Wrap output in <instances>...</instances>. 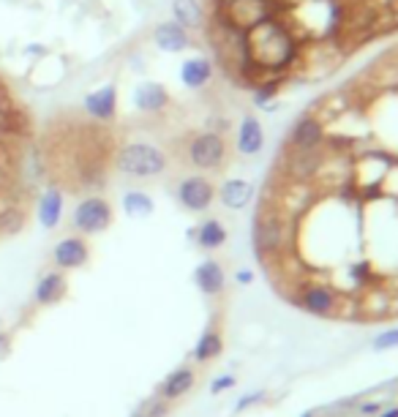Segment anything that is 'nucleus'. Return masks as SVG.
Listing matches in <instances>:
<instances>
[{"label":"nucleus","instance_id":"1","mask_svg":"<svg viewBox=\"0 0 398 417\" xmlns=\"http://www.w3.org/2000/svg\"><path fill=\"white\" fill-rule=\"evenodd\" d=\"M245 55L251 66V77L284 74L300 55V44L284 16L262 19L260 25L245 31Z\"/></svg>","mask_w":398,"mask_h":417},{"label":"nucleus","instance_id":"2","mask_svg":"<svg viewBox=\"0 0 398 417\" xmlns=\"http://www.w3.org/2000/svg\"><path fill=\"white\" fill-rule=\"evenodd\" d=\"M115 167L126 177L153 180V177H161L167 172L169 158L153 142H126L115 155Z\"/></svg>","mask_w":398,"mask_h":417},{"label":"nucleus","instance_id":"3","mask_svg":"<svg viewBox=\"0 0 398 417\" xmlns=\"http://www.w3.org/2000/svg\"><path fill=\"white\" fill-rule=\"evenodd\" d=\"M227 139L218 131H197L185 145L188 164L199 172H215L227 164Z\"/></svg>","mask_w":398,"mask_h":417},{"label":"nucleus","instance_id":"4","mask_svg":"<svg viewBox=\"0 0 398 417\" xmlns=\"http://www.w3.org/2000/svg\"><path fill=\"white\" fill-rule=\"evenodd\" d=\"M71 224L79 235H101L112 227V205L104 197H85L74 207Z\"/></svg>","mask_w":398,"mask_h":417},{"label":"nucleus","instance_id":"5","mask_svg":"<svg viewBox=\"0 0 398 417\" xmlns=\"http://www.w3.org/2000/svg\"><path fill=\"white\" fill-rule=\"evenodd\" d=\"M281 0H235L230 9H224V14L230 19L235 28L248 31L254 25H260L262 19H270V16H281L284 11L276 9Z\"/></svg>","mask_w":398,"mask_h":417},{"label":"nucleus","instance_id":"6","mask_svg":"<svg viewBox=\"0 0 398 417\" xmlns=\"http://www.w3.org/2000/svg\"><path fill=\"white\" fill-rule=\"evenodd\" d=\"M254 246L262 259L278 254L284 246V221L276 210H262L257 221H254Z\"/></svg>","mask_w":398,"mask_h":417},{"label":"nucleus","instance_id":"7","mask_svg":"<svg viewBox=\"0 0 398 417\" xmlns=\"http://www.w3.org/2000/svg\"><path fill=\"white\" fill-rule=\"evenodd\" d=\"M175 194L188 213H205L215 200V185L205 175H188L178 183Z\"/></svg>","mask_w":398,"mask_h":417},{"label":"nucleus","instance_id":"8","mask_svg":"<svg viewBox=\"0 0 398 417\" xmlns=\"http://www.w3.org/2000/svg\"><path fill=\"white\" fill-rule=\"evenodd\" d=\"M325 150H292L287 148L284 153V172L292 183H311L317 175H320L322 164H325Z\"/></svg>","mask_w":398,"mask_h":417},{"label":"nucleus","instance_id":"9","mask_svg":"<svg viewBox=\"0 0 398 417\" xmlns=\"http://www.w3.org/2000/svg\"><path fill=\"white\" fill-rule=\"evenodd\" d=\"M82 107H85V115L91 120L112 123L118 118V85L115 82H104L101 88H96V91L85 96Z\"/></svg>","mask_w":398,"mask_h":417},{"label":"nucleus","instance_id":"10","mask_svg":"<svg viewBox=\"0 0 398 417\" xmlns=\"http://www.w3.org/2000/svg\"><path fill=\"white\" fill-rule=\"evenodd\" d=\"M169 104H172V96H169L164 82L145 79V82H139L137 88L131 91V107L137 109V112H142V115H158Z\"/></svg>","mask_w":398,"mask_h":417},{"label":"nucleus","instance_id":"11","mask_svg":"<svg viewBox=\"0 0 398 417\" xmlns=\"http://www.w3.org/2000/svg\"><path fill=\"white\" fill-rule=\"evenodd\" d=\"M327 139V128L314 118V115H303L300 120H295L287 134V148L292 150H317L325 148Z\"/></svg>","mask_w":398,"mask_h":417},{"label":"nucleus","instance_id":"12","mask_svg":"<svg viewBox=\"0 0 398 417\" xmlns=\"http://www.w3.org/2000/svg\"><path fill=\"white\" fill-rule=\"evenodd\" d=\"M153 46L158 52H167V55H178V52H185V49H191L194 44V38H191V33L180 28L175 19H167V22H158L153 28Z\"/></svg>","mask_w":398,"mask_h":417},{"label":"nucleus","instance_id":"13","mask_svg":"<svg viewBox=\"0 0 398 417\" xmlns=\"http://www.w3.org/2000/svg\"><path fill=\"white\" fill-rule=\"evenodd\" d=\"M88 259H91V246L79 235L63 237L61 243L52 248V262H55V267H61V270H77Z\"/></svg>","mask_w":398,"mask_h":417},{"label":"nucleus","instance_id":"14","mask_svg":"<svg viewBox=\"0 0 398 417\" xmlns=\"http://www.w3.org/2000/svg\"><path fill=\"white\" fill-rule=\"evenodd\" d=\"M215 77V66L208 55H191L180 63V82L188 91H202L208 88Z\"/></svg>","mask_w":398,"mask_h":417},{"label":"nucleus","instance_id":"15","mask_svg":"<svg viewBox=\"0 0 398 417\" xmlns=\"http://www.w3.org/2000/svg\"><path fill=\"white\" fill-rule=\"evenodd\" d=\"M235 148L240 155H257L265 148V128H262L257 115H243V120L238 125V137Z\"/></svg>","mask_w":398,"mask_h":417},{"label":"nucleus","instance_id":"16","mask_svg":"<svg viewBox=\"0 0 398 417\" xmlns=\"http://www.w3.org/2000/svg\"><path fill=\"white\" fill-rule=\"evenodd\" d=\"M297 306H303L308 314H317V316H327V314H333L338 306V297L336 292L330 289V287H308L306 292L297 297Z\"/></svg>","mask_w":398,"mask_h":417},{"label":"nucleus","instance_id":"17","mask_svg":"<svg viewBox=\"0 0 398 417\" xmlns=\"http://www.w3.org/2000/svg\"><path fill=\"white\" fill-rule=\"evenodd\" d=\"M194 281H197L199 292L208 294V297L221 294L224 292V287H227L224 267L215 262V259H205V262H199L197 270H194Z\"/></svg>","mask_w":398,"mask_h":417},{"label":"nucleus","instance_id":"18","mask_svg":"<svg viewBox=\"0 0 398 417\" xmlns=\"http://www.w3.org/2000/svg\"><path fill=\"white\" fill-rule=\"evenodd\" d=\"M215 197L230 210H243V207H248V202L254 200V185L243 177H232V180H224V185L215 191Z\"/></svg>","mask_w":398,"mask_h":417},{"label":"nucleus","instance_id":"19","mask_svg":"<svg viewBox=\"0 0 398 417\" xmlns=\"http://www.w3.org/2000/svg\"><path fill=\"white\" fill-rule=\"evenodd\" d=\"M39 224L44 230H58L63 221V191L61 188H46L39 197V207H36Z\"/></svg>","mask_w":398,"mask_h":417},{"label":"nucleus","instance_id":"20","mask_svg":"<svg viewBox=\"0 0 398 417\" xmlns=\"http://www.w3.org/2000/svg\"><path fill=\"white\" fill-rule=\"evenodd\" d=\"M172 19L185 31H199L205 25V9L199 0H172Z\"/></svg>","mask_w":398,"mask_h":417},{"label":"nucleus","instance_id":"21","mask_svg":"<svg viewBox=\"0 0 398 417\" xmlns=\"http://www.w3.org/2000/svg\"><path fill=\"white\" fill-rule=\"evenodd\" d=\"M63 294H66V278H63V273H58V270L44 273V276L39 278L36 289H33V297H36L39 306H52V303L61 300Z\"/></svg>","mask_w":398,"mask_h":417},{"label":"nucleus","instance_id":"22","mask_svg":"<svg viewBox=\"0 0 398 417\" xmlns=\"http://www.w3.org/2000/svg\"><path fill=\"white\" fill-rule=\"evenodd\" d=\"M314 107H317V115H314V118H317V120H320V123L327 128V123H330V120H336L338 115H344V112L349 109V96H347L344 91L325 93V96H322Z\"/></svg>","mask_w":398,"mask_h":417},{"label":"nucleus","instance_id":"23","mask_svg":"<svg viewBox=\"0 0 398 417\" xmlns=\"http://www.w3.org/2000/svg\"><path fill=\"white\" fill-rule=\"evenodd\" d=\"M227 237H230V235H227V227H224L218 218H205L197 230H194V240H197V246L205 248V251L221 248L227 243Z\"/></svg>","mask_w":398,"mask_h":417},{"label":"nucleus","instance_id":"24","mask_svg":"<svg viewBox=\"0 0 398 417\" xmlns=\"http://www.w3.org/2000/svg\"><path fill=\"white\" fill-rule=\"evenodd\" d=\"M191 387H194V371L188 369V366L175 369L167 379H164V385H161V398H164V401H175V398L185 396Z\"/></svg>","mask_w":398,"mask_h":417},{"label":"nucleus","instance_id":"25","mask_svg":"<svg viewBox=\"0 0 398 417\" xmlns=\"http://www.w3.org/2000/svg\"><path fill=\"white\" fill-rule=\"evenodd\" d=\"M121 205H123V213L131 218H148V216H153V210H155L153 197H150L148 191H139V188L126 191Z\"/></svg>","mask_w":398,"mask_h":417},{"label":"nucleus","instance_id":"26","mask_svg":"<svg viewBox=\"0 0 398 417\" xmlns=\"http://www.w3.org/2000/svg\"><path fill=\"white\" fill-rule=\"evenodd\" d=\"M221 349H224V339L215 330H208V333H202V339L194 346V360L197 363H208V360L221 355Z\"/></svg>","mask_w":398,"mask_h":417},{"label":"nucleus","instance_id":"27","mask_svg":"<svg viewBox=\"0 0 398 417\" xmlns=\"http://www.w3.org/2000/svg\"><path fill=\"white\" fill-rule=\"evenodd\" d=\"M281 91V79H267V82H260V85H254V107L260 109H273L276 104V96Z\"/></svg>","mask_w":398,"mask_h":417},{"label":"nucleus","instance_id":"28","mask_svg":"<svg viewBox=\"0 0 398 417\" xmlns=\"http://www.w3.org/2000/svg\"><path fill=\"white\" fill-rule=\"evenodd\" d=\"M360 314H366V316H387V294L382 292H371L360 303Z\"/></svg>","mask_w":398,"mask_h":417},{"label":"nucleus","instance_id":"29","mask_svg":"<svg viewBox=\"0 0 398 417\" xmlns=\"http://www.w3.org/2000/svg\"><path fill=\"white\" fill-rule=\"evenodd\" d=\"M374 346H377V349H396L398 346V327L396 330H384L382 336L374 341Z\"/></svg>","mask_w":398,"mask_h":417},{"label":"nucleus","instance_id":"30","mask_svg":"<svg viewBox=\"0 0 398 417\" xmlns=\"http://www.w3.org/2000/svg\"><path fill=\"white\" fill-rule=\"evenodd\" d=\"M230 387H235V376H232V374H224V376H215V379H213L210 393H213V396H218V393H224V390H230Z\"/></svg>","mask_w":398,"mask_h":417},{"label":"nucleus","instance_id":"31","mask_svg":"<svg viewBox=\"0 0 398 417\" xmlns=\"http://www.w3.org/2000/svg\"><path fill=\"white\" fill-rule=\"evenodd\" d=\"M46 52H49L46 44H25V55L28 58H46Z\"/></svg>","mask_w":398,"mask_h":417},{"label":"nucleus","instance_id":"32","mask_svg":"<svg viewBox=\"0 0 398 417\" xmlns=\"http://www.w3.org/2000/svg\"><path fill=\"white\" fill-rule=\"evenodd\" d=\"M265 398V393H251V396H243L240 401H238V409H245V406H251V403H257V401H262Z\"/></svg>","mask_w":398,"mask_h":417},{"label":"nucleus","instance_id":"33","mask_svg":"<svg viewBox=\"0 0 398 417\" xmlns=\"http://www.w3.org/2000/svg\"><path fill=\"white\" fill-rule=\"evenodd\" d=\"M379 409H382V403L379 401H366L363 406H360V412H363V415H377Z\"/></svg>","mask_w":398,"mask_h":417},{"label":"nucleus","instance_id":"34","mask_svg":"<svg viewBox=\"0 0 398 417\" xmlns=\"http://www.w3.org/2000/svg\"><path fill=\"white\" fill-rule=\"evenodd\" d=\"M387 316H398V297L387 300Z\"/></svg>","mask_w":398,"mask_h":417},{"label":"nucleus","instance_id":"35","mask_svg":"<svg viewBox=\"0 0 398 417\" xmlns=\"http://www.w3.org/2000/svg\"><path fill=\"white\" fill-rule=\"evenodd\" d=\"M238 281H240V284H251V278H254V273H251V270H240V273H238Z\"/></svg>","mask_w":398,"mask_h":417},{"label":"nucleus","instance_id":"36","mask_svg":"<svg viewBox=\"0 0 398 417\" xmlns=\"http://www.w3.org/2000/svg\"><path fill=\"white\" fill-rule=\"evenodd\" d=\"M215 6H218V11H224V9H230L232 3H235V0H213Z\"/></svg>","mask_w":398,"mask_h":417},{"label":"nucleus","instance_id":"37","mask_svg":"<svg viewBox=\"0 0 398 417\" xmlns=\"http://www.w3.org/2000/svg\"><path fill=\"white\" fill-rule=\"evenodd\" d=\"M379 417H398V406H390V409H384Z\"/></svg>","mask_w":398,"mask_h":417},{"label":"nucleus","instance_id":"38","mask_svg":"<svg viewBox=\"0 0 398 417\" xmlns=\"http://www.w3.org/2000/svg\"><path fill=\"white\" fill-rule=\"evenodd\" d=\"M134 417H150V415H148V412H137Z\"/></svg>","mask_w":398,"mask_h":417},{"label":"nucleus","instance_id":"39","mask_svg":"<svg viewBox=\"0 0 398 417\" xmlns=\"http://www.w3.org/2000/svg\"><path fill=\"white\" fill-rule=\"evenodd\" d=\"M303 417H314V415H311V412H308V415H303Z\"/></svg>","mask_w":398,"mask_h":417},{"label":"nucleus","instance_id":"40","mask_svg":"<svg viewBox=\"0 0 398 417\" xmlns=\"http://www.w3.org/2000/svg\"><path fill=\"white\" fill-rule=\"evenodd\" d=\"M0 344H6V339H0Z\"/></svg>","mask_w":398,"mask_h":417}]
</instances>
